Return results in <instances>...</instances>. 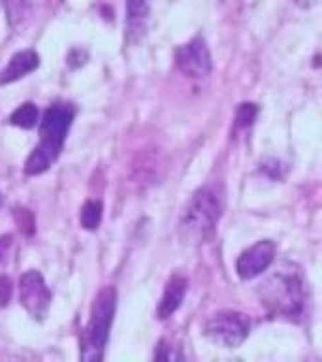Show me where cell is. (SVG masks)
I'll return each mask as SVG.
<instances>
[{"instance_id": "3", "label": "cell", "mask_w": 322, "mask_h": 362, "mask_svg": "<svg viewBox=\"0 0 322 362\" xmlns=\"http://www.w3.org/2000/svg\"><path fill=\"white\" fill-rule=\"evenodd\" d=\"M262 304L279 317L298 319L304 313V277L296 266L287 264L268 277L258 288Z\"/></svg>"}, {"instance_id": "6", "label": "cell", "mask_w": 322, "mask_h": 362, "mask_svg": "<svg viewBox=\"0 0 322 362\" xmlns=\"http://www.w3.org/2000/svg\"><path fill=\"white\" fill-rule=\"evenodd\" d=\"M175 64L183 76L192 79L208 78L213 70L211 53L202 36H194L191 42L179 45L175 51Z\"/></svg>"}, {"instance_id": "1", "label": "cell", "mask_w": 322, "mask_h": 362, "mask_svg": "<svg viewBox=\"0 0 322 362\" xmlns=\"http://www.w3.org/2000/svg\"><path fill=\"white\" fill-rule=\"evenodd\" d=\"M76 119V106L72 102H55L44 112L40 121V144L28 155L25 174L40 175L51 168L61 157L64 140Z\"/></svg>"}, {"instance_id": "9", "label": "cell", "mask_w": 322, "mask_h": 362, "mask_svg": "<svg viewBox=\"0 0 322 362\" xmlns=\"http://www.w3.org/2000/svg\"><path fill=\"white\" fill-rule=\"evenodd\" d=\"M186 288H189V279L185 276L175 274V276L169 277L166 287H164L162 296H160V302L157 305V317L160 321H166L179 310L183 298H185Z\"/></svg>"}, {"instance_id": "8", "label": "cell", "mask_w": 322, "mask_h": 362, "mask_svg": "<svg viewBox=\"0 0 322 362\" xmlns=\"http://www.w3.org/2000/svg\"><path fill=\"white\" fill-rule=\"evenodd\" d=\"M277 247L271 240H260L249 249H245L236 260V272L242 279H254L264 274L275 260Z\"/></svg>"}, {"instance_id": "7", "label": "cell", "mask_w": 322, "mask_h": 362, "mask_svg": "<svg viewBox=\"0 0 322 362\" xmlns=\"http://www.w3.org/2000/svg\"><path fill=\"white\" fill-rule=\"evenodd\" d=\"M19 302L28 315L42 321L51 305V291L38 270H27L19 277Z\"/></svg>"}, {"instance_id": "5", "label": "cell", "mask_w": 322, "mask_h": 362, "mask_svg": "<svg viewBox=\"0 0 322 362\" xmlns=\"http://www.w3.org/2000/svg\"><path fill=\"white\" fill-rule=\"evenodd\" d=\"M251 321L239 311H219L203 322V334L225 349H237L247 339Z\"/></svg>"}, {"instance_id": "14", "label": "cell", "mask_w": 322, "mask_h": 362, "mask_svg": "<svg viewBox=\"0 0 322 362\" xmlns=\"http://www.w3.org/2000/svg\"><path fill=\"white\" fill-rule=\"evenodd\" d=\"M258 115V106L253 102H243L236 112V127L237 129H247L256 121Z\"/></svg>"}, {"instance_id": "2", "label": "cell", "mask_w": 322, "mask_h": 362, "mask_svg": "<svg viewBox=\"0 0 322 362\" xmlns=\"http://www.w3.org/2000/svg\"><path fill=\"white\" fill-rule=\"evenodd\" d=\"M225 211V189L220 183L200 187L181 215V238L189 243H203L213 236Z\"/></svg>"}, {"instance_id": "12", "label": "cell", "mask_w": 322, "mask_h": 362, "mask_svg": "<svg viewBox=\"0 0 322 362\" xmlns=\"http://www.w3.org/2000/svg\"><path fill=\"white\" fill-rule=\"evenodd\" d=\"M40 121L38 107L32 102H25L19 107H16L10 115V124L19 127V129H34Z\"/></svg>"}, {"instance_id": "16", "label": "cell", "mask_w": 322, "mask_h": 362, "mask_svg": "<svg viewBox=\"0 0 322 362\" xmlns=\"http://www.w3.org/2000/svg\"><path fill=\"white\" fill-rule=\"evenodd\" d=\"M2 2H4V8L6 11H8V17H10L11 23H16L17 19H21L27 0H2Z\"/></svg>"}, {"instance_id": "10", "label": "cell", "mask_w": 322, "mask_h": 362, "mask_svg": "<svg viewBox=\"0 0 322 362\" xmlns=\"http://www.w3.org/2000/svg\"><path fill=\"white\" fill-rule=\"evenodd\" d=\"M40 66V55L34 49L17 51L10 62L0 70V85H10L17 79L25 78Z\"/></svg>"}, {"instance_id": "18", "label": "cell", "mask_w": 322, "mask_h": 362, "mask_svg": "<svg viewBox=\"0 0 322 362\" xmlns=\"http://www.w3.org/2000/svg\"><path fill=\"white\" fill-rule=\"evenodd\" d=\"M11 247V236L10 234H4V236H0V260L6 259V255L10 251Z\"/></svg>"}, {"instance_id": "17", "label": "cell", "mask_w": 322, "mask_h": 362, "mask_svg": "<svg viewBox=\"0 0 322 362\" xmlns=\"http://www.w3.org/2000/svg\"><path fill=\"white\" fill-rule=\"evenodd\" d=\"M11 294H13V285L8 276H0V308H6L10 304Z\"/></svg>"}, {"instance_id": "13", "label": "cell", "mask_w": 322, "mask_h": 362, "mask_svg": "<svg viewBox=\"0 0 322 362\" xmlns=\"http://www.w3.org/2000/svg\"><path fill=\"white\" fill-rule=\"evenodd\" d=\"M102 214H104V206L100 200H87L79 214L81 226L85 230H96L102 223Z\"/></svg>"}, {"instance_id": "4", "label": "cell", "mask_w": 322, "mask_h": 362, "mask_svg": "<svg viewBox=\"0 0 322 362\" xmlns=\"http://www.w3.org/2000/svg\"><path fill=\"white\" fill-rule=\"evenodd\" d=\"M117 308V293L113 287H104L96 294L90 317L81 338L79 358L85 362H100L106 355V345L109 339V328L113 325Z\"/></svg>"}, {"instance_id": "15", "label": "cell", "mask_w": 322, "mask_h": 362, "mask_svg": "<svg viewBox=\"0 0 322 362\" xmlns=\"http://www.w3.org/2000/svg\"><path fill=\"white\" fill-rule=\"evenodd\" d=\"M155 358H157V361H181L183 355L177 351V347H172V345L166 344L162 339V341L157 345V349H155Z\"/></svg>"}, {"instance_id": "11", "label": "cell", "mask_w": 322, "mask_h": 362, "mask_svg": "<svg viewBox=\"0 0 322 362\" xmlns=\"http://www.w3.org/2000/svg\"><path fill=\"white\" fill-rule=\"evenodd\" d=\"M149 21V0H126V34L132 44L145 38Z\"/></svg>"}]
</instances>
